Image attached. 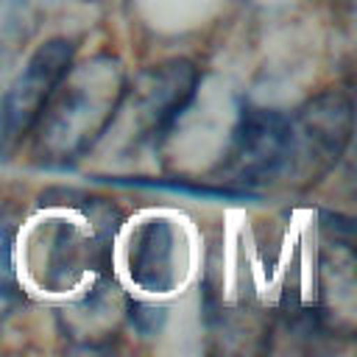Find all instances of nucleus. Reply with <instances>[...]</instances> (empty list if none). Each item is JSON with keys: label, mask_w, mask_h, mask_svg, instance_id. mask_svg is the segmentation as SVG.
Here are the masks:
<instances>
[{"label": "nucleus", "mask_w": 357, "mask_h": 357, "mask_svg": "<svg viewBox=\"0 0 357 357\" xmlns=\"http://www.w3.org/2000/svg\"><path fill=\"white\" fill-rule=\"evenodd\" d=\"M120 100H123L120 73L109 59L106 61L98 59L75 70L73 75L67 73L39 114V120H45L42 142L47 148L59 145L61 159H75V153L98 142V131L89 123L100 120L106 134Z\"/></svg>", "instance_id": "obj_1"}, {"label": "nucleus", "mask_w": 357, "mask_h": 357, "mask_svg": "<svg viewBox=\"0 0 357 357\" xmlns=\"http://www.w3.org/2000/svg\"><path fill=\"white\" fill-rule=\"evenodd\" d=\"M290 120L287 134V162L284 173L315 181L326 173L351 137V103L343 92H324L312 98Z\"/></svg>", "instance_id": "obj_2"}, {"label": "nucleus", "mask_w": 357, "mask_h": 357, "mask_svg": "<svg viewBox=\"0 0 357 357\" xmlns=\"http://www.w3.org/2000/svg\"><path fill=\"white\" fill-rule=\"evenodd\" d=\"M128 273L134 284L151 293H165L176 282V234L165 218H151L131 234Z\"/></svg>", "instance_id": "obj_6"}, {"label": "nucleus", "mask_w": 357, "mask_h": 357, "mask_svg": "<svg viewBox=\"0 0 357 357\" xmlns=\"http://www.w3.org/2000/svg\"><path fill=\"white\" fill-rule=\"evenodd\" d=\"M70 61H73V45L67 39L45 42L28 59L22 75L8 89L3 109H0V126L6 134L20 137L31 126L39 123L45 103L50 100V95L61 84V78L70 73Z\"/></svg>", "instance_id": "obj_5"}, {"label": "nucleus", "mask_w": 357, "mask_h": 357, "mask_svg": "<svg viewBox=\"0 0 357 357\" xmlns=\"http://www.w3.org/2000/svg\"><path fill=\"white\" fill-rule=\"evenodd\" d=\"M198 84V73L192 70L190 61H167L159 67L145 70L134 89H123V98H128V106L117 109L128 112L137 134V142L153 139L162 131L170 128V123L181 114V109L190 103L192 92Z\"/></svg>", "instance_id": "obj_4"}, {"label": "nucleus", "mask_w": 357, "mask_h": 357, "mask_svg": "<svg viewBox=\"0 0 357 357\" xmlns=\"http://www.w3.org/2000/svg\"><path fill=\"white\" fill-rule=\"evenodd\" d=\"M287 134L290 120L279 112L268 109H245L240 126L234 128L229 159L223 162L226 181H237L243 187L276 178L284 173L287 162Z\"/></svg>", "instance_id": "obj_3"}]
</instances>
